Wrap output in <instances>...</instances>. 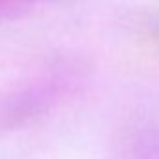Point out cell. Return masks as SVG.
Listing matches in <instances>:
<instances>
[{
    "mask_svg": "<svg viewBox=\"0 0 159 159\" xmlns=\"http://www.w3.org/2000/svg\"><path fill=\"white\" fill-rule=\"evenodd\" d=\"M129 159H159V133L148 131L133 139L129 148Z\"/></svg>",
    "mask_w": 159,
    "mask_h": 159,
    "instance_id": "obj_2",
    "label": "cell"
},
{
    "mask_svg": "<svg viewBox=\"0 0 159 159\" xmlns=\"http://www.w3.org/2000/svg\"><path fill=\"white\" fill-rule=\"evenodd\" d=\"M62 79H45L15 92L0 103V127L17 125L39 114L62 94Z\"/></svg>",
    "mask_w": 159,
    "mask_h": 159,
    "instance_id": "obj_1",
    "label": "cell"
},
{
    "mask_svg": "<svg viewBox=\"0 0 159 159\" xmlns=\"http://www.w3.org/2000/svg\"><path fill=\"white\" fill-rule=\"evenodd\" d=\"M36 0H0V21L17 19L32 10Z\"/></svg>",
    "mask_w": 159,
    "mask_h": 159,
    "instance_id": "obj_3",
    "label": "cell"
}]
</instances>
